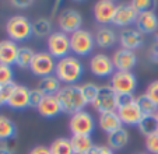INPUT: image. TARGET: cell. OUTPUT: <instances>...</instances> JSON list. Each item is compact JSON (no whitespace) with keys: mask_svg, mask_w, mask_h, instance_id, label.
I'll list each match as a JSON object with an SVG mask.
<instances>
[{"mask_svg":"<svg viewBox=\"0 0 158 154\" xmlns=\"http://www.w3.org/2000/svg\"><path fill=\"white\" fill-rule=\"evenodd\" d=\"M11 83H14V71H13V67L0 63V87H4Z\"/></svg>","mask_w":158,"mask_h":154,"instance_id":"d6a6232c","label":"cell"},{"mask_svg":"<svg viewBox=\"0 0 158 154\" xmlns=\"http://www.w3.org/2000/svg\"><path fill=\"white\" fill-rule=\"evenodd\" d=\"M89 70L97 77H110L115 73V66L112 63V58L105 53H95L89 59Z\"/></svg>","mask_w":158,"mask_h":154,"instance_id":"8fae6325","label":"cell"},{"mask_svg":"<svg viewBox=\"0 0 158 154\" xmlns=\"http://www.w3.org/2000/svg\"><path fill=\"white\" fill-rule=\"evenodd\" d=\"M18 49L20 46L17 45V42L11 39H2L0 41V63L7 66L15 65Z\"/></svg>","mask_w":158,"mask_h":154,"instance_id":"ffe728a7","label":"cell"},{"mask_svg":"<svg viewBox=\"0 0 158 154\" xmlns=\"http://www.w3.org/2000/svg\"><path fill=\"white\" fill-rule=\"evenodd\" d=\"M38 113L42 116V118L51 119V118H56L59 113H62V108H60V104L57 101L56 95H45L42 98L41 104L36 108Z\"/></svg>","mask_w":158,"mask_h":154,"instance_id":"d6986e66","label":"cell"},{"mask_svg":"<svg viewBox=\"0 0 158 154\" xmlns=\"http://www.w3.org/2000/svg\"><path fill=\"white\" fill-rule=\"evenodd\" d=\"M119 44L123 49L134 52V49H139L144 45V35L136 28H123L119 34Z\"/></svg>","mask_w":158,"mask_h":154,"instance_id":"5bb4252c","label":"cell"},{"mask_svg":"<svg viewBox=\"0 0 158 154\" xmlns=\"http://www.w3.org/2000/svg\"><path fill=\"white\" fill-rule=\"evenodd\" d=\"M94 109L98 113L102 112H109V111H116V92L112 90V87L109 84H105V86H99L98 94L97 98L93 104Z\"/></svg>","mask_w":158,"mask_h":154,"instance_id":"9c48e42d","label":"cell"},{"mask_svg":"<svg viewBox=\"0 0 158 154\" xmlns=\"http://www.w3.org/2000/svg\"><path fill=\"white\" fill-rule=\"evenodd\" d=\"M115 11H116V4L112 0H99L94 6L95 21L101 25H104V27L114 23Z\"/></svg>","mask_w":158,"mask_h":154,"instance_id":"4fadbf2b","label":"cell"},{"mask_svg":"<svg viewBox=\"0 0 158 154\" xmlns=\"http://www.w3.org/2000/svg\"><path fill=\"white\" fill-rule=\"evenodd\" d=\"M56 98L60 104L62 112L69 113V115H74L80 111H84V108L88 105L78 84L63 86L56 94Z\"/></svg>","mask_w":158,"mask_h":154,"instance_id":"6da1fadb","label":"cell"},{"mask_svg":"<svg viewBox=\"0 0 158 154\" xmlns=\"http://www.w3.org/2000/svg\"><path fill=\"white\" fill-rule=\"evenodd\" d=\"M0 154H14V148L9 144V142L0 144Z\"/></svg>","mask_w":158,"mask_h":154,"instance_id":"7bdbcfd3","label":"cell"},{"mask_svg":"<svg viewBox=\"0 0 158 154\" xmlns=\"http://www.w3.org/2000/svg\"><path fill=\"white\" fill-rule=\"evenodd\" d=\"M144 94H146L155 105H158V80L151 81V83L147 86L146 92H144Z\"/></svg>","mask_w":158,"mask_h":154,"instance_id":"e575fe53","label":"cell"},{"mask_svg":"<svg viewBox=\"0 0 158 154\" xmlns=\"http://www.w3.org/2000/svg\"><path fill=\"white\" fill-rule=\"evenodd\" d=\"M69 127L72 132V136L83 135V136H91L95 130V121L91 116V113L87 111H80L70 116Z\"/></svg>","mask_w":158,"mask_h":154,"instance_id":"8992f818","label":"cell"},{"mask_svg":"<svg viewBox=\"0 0 158 154\" xmlns=\"http://www.w3.org/2000/svg\"><path fill=\"white\" fill-rule=\"evenodd\" d=\"M30 90L31 88H28L25 86L15 84L14 90H13L6 105H9L14 111H23L30 108Z\"/></svg>","mask_w":158,"mask_h":154,"instance_id":"9a60e30c","label":"cell"},{"mask_svg":"<svg viewBox=\"0 0 158 154\" xmlns=\"http://www.w3.org/2000/svg\"><path fill=\"white\" fill-rule=\"evenodd\" d=\"M55 69H56V60L49 52H36L30 70L32 71L34 76L42 79V77L55 74Z\"/></svg>","mask_w":158,"mask_h":154,"instance_id":"ba28073f","label":"cell"},{"mask_svg":"<svg viewBox=\"0 0 158 154\" xmlns=\"http://www.w3.org/2000/svg\"><path fill=\"white\" fill-rule=\"evenodd\" d=\"M130 140V135H129V130L125 129V127H120L118 130L112 132V133L108 135L106 137V143L108 147L110 150H122L123 147H126Z\"/></svg>","mask_w":158,"mask_h":154,"instance_id":"603a6c76","label":"cell"},{"mask_svg":"<svg viewBox=\"0 0 158 154\" xmlns=\"http://www.w3.org/2000/svg\"><path fill=\"white\" fill-rule=\"evenodd\" d=\"M98 125H99V127H101V130H104L106 135H109V133H112V132L120 129V127H123V123H122V121H120L116 111H109V112L99 113Z\"/></svg>","mask_w":158,"mask_h":154,"instance_id":"44dd1931","label":"cell"},{"mask_svg":"<svg viewBox=\"0 0 158 154\" xmlns=\"http://www.w3.org/2000/svg\"><path fill=\"white\" fill-rule=\"evenodd\" d=\"M155 116H157V119H158V111H157V113H155Z\"/></svg>","mask_w":158,"mask_h":154,"instance_id":"7dc6e473","label":"cell"},{"mask_svg":"<svg viewBox=\"0 0 158 154\" xmlns=\"http://www.w3.org/2000/svg\"><path fill=\"white\" fill-rule=\"evenodd\" d=\"M136 101V97L133 94H116V107H125V105H129L131 102Z\"/></svg>","mask_w":158,"mask_h":154,"instance_id":"74e56055","label":"cell"},{"mask_svg":"<svg viewBox=\"0 0 158 154\" xmlns=\"http://www.w3.org/2000/svg\"><path fill=\"white\" fill-rule=\"evenodd\" d=\"M31 4H32V0H24V2H21V0H13L11 2V6L17 7V9H27Z\"/></svg>","mask_w":158,"mask_h":154,"instance_id":"60d3db41","label":"cell"},{"mask_svg":"<svg viewBox=\"0 0 158 154\" xmlns=\"http://www.w3.org/2000/svg\"><path fill=\"white\" fill-rule=\"evenodd\" d=\"M49 150L52 154H74L72 142L66 137H57L56 140H53L49 146Z\"/></svg>","mask_w":158,"mask_h":154,"instance_id":"f546056e","label":"cell"},{"mask_svg":"<svg viewBox=\"0 0 158 154\" xmlns=\"http://www.w3.org/2000/svg\"><path fill=\"white\" fill-rule=\"evenodd\" d=\"M84 73V66L81 60L76 56H66L56 62L55 76L59 79L60 83H64V86H74L80 81Z\"/></svg>","mask_w":158,"mask_h":154,"instance_id":"7a4b0ae2","label":"cell"},{"mask_svg":"<svg viewBox=\"0 0 158 154\" xmlns=\"http://www.w3.org/2000/svg\"><path fill=\"white\" fill-rule=\"evenodd\" d=\"M6 32L14 42L27 41L32 36V23L25 15H13L6 23Z\"/></svg>","mask_w":158,"mask_h":154,"instance_id":"3957f363","label":"cell"},{"mask_svg":"<svg viewBox=\"0 0 158 154\" xmlns=\"http://www.w3.org/2000/svg\"><path fill=\"white\" fill-rule=\"evenodd\" d=\"M150 59L152 63H158V48L155 45H152L151 49H150Z\"/></svg>","mask_w":158,"mask_h":154,"instance_id":"ee69618b","label":"cell"},{"mask_svg":"<svg viewBox=\"0 0 158 154\" xmlns=\"http://www.w3.org/2000/svg\"><path fill=\"white\" fill-rule=\"evenodd\" d=\"M30 154H52V153L49 150V147H46V146H35L30 151Z\"/></svg>","mask_w":158,"mask_h":154,"instance_id":"b9f144b4","label":"cell"},{"mask_svg":"<svg viewBox=\"0 0 158 154\" xmlns=\"http://www.w3.org/2000/svg\"><path fill=\"white\" fill-rule=\"evenodd\" d=\"M116 112H118V115H119L122 123L126 125V126H137L139 122L143 118V113H141L140 108L137 107L136 101L129 105L118 108Z\"/></svg>","mask_w":158,"mask_h":154,"instance_id":"ac0fdd59","label":"cell"},{"mask_svg":"<svg viewBox=\"0 0 158 154\" xmlns=\"http://www.w3.org/2000/svg\"><path fill=\"white\" fill-rule=\"evenodd\" d=\"M36 88L44 95H56L59 92V90L62 88V86H60L59 79L55 74H52V76H46L39 79Z\"/></svg>","mask_w":158,"mask_h":154,"instance_id":"cb8c5ba5","label":"cell"},{"mask_svg":"<svg viewBox=\"0 0 158 154\" xmlns=\"http://www.w3.org/2000/svg\"><path fill=\"white\" fill-rule=\"evenodd\" d=\"M136 30H139L143 35H150V34L158 32V15L155 14L154 10L151 11H144L137 15L136 20Z\"/></svg>","mask_w":158,"mask_h":154,"instance_id":"e0dca14e","label":"cell"},{"mask_svg":"<svg viewBox=\"0 0 158 154\" xmlns=\"http://www.w3.org/2000/svg\"><path fill=\"white\" fill-rule=\"evenodd\" d=\"M139 13L131 7V4H118L114 17V25L122 28H129L130 25L136 24Z\"/></svg>","mask_w":158,"mask_h":154,"instance_id":"2e32d148","label":"cell"},{"mask_svg":"<svg viewBox=\"0 0 158 154\" xmlns=\"http://www.w3.org/2000/svg\"><path fill=\"white\" fill-rule=\"evenodd\" d=\"M70 142H72L74 154H87L89 150H91V147L94 146L91 136H83V135L72 136Z\"/></svg>","mask_w":158,"mask_h":154,"instance_id":"4316f807","label":"cell"},{"mask_svg":"<svg viewBox=\"0 0 158 154\" xmlns=\"http://www.w3.org/2000/svg\"><path fill=\"white\" fill-rule=\"evenodd\" d=\"M57 25L62 32L72 35L76 31L81 30L83 15L74 9H64L57 17Z\"/></svg>","mask_w":158,"mask_h":154,"instance_id":"30bf717a","label":"cell"},{"mask_svg":"<svg viewBox=\"0 0 158 154\" xmlns=\"http://www.w3.org/2000/svg\"><path fill=\"white\" fill-rule=\"evenodd\" d=\"M70 36V48L72 52L77 56H88L94 50L95 46V39L94 35L87 30H78Z\"/></svg>","mask_w":158,"mask_h":154,"instance_id":"277c9868","label":"cell"},{"mask_svg":"<svg viewBox=\"0 0 158 154\" xmlns=\"http://www.w3.org/2000/svg\"><path fill=\"white\" fill-rule=\"evenodd\" d=\"M52 23L49 18L41 17L38 20H35L32 23V35H35L36 38H46L52 35Z\"/></svg>","mask_w":158,"mask_h":154,"instance_id":"484cf974","label":"cell"},{"mask_svg":"<svg viewBox=\"0 0 158 154\" xmlns=\"http://www.w3.org/2000/svg\"><path fill=\"white\" fill-rule=\"evenodd\" d=\"M146 148L148 153L158 154V132L146 137Z\"/></svg>","mask_w":158,"mask_h":154,"instance_id":"d590c367","label":"cell"},{"mask_svg":"<svg viewBox=\"0 0 158 154\" xmlns=\"http://www.w3.org/2000/svg\"><path fill=\"white\" fill-rule=\"evenodd\" d=\"M44 97L45 95L38 88H31L30 90V108H35L36 109Z\"/></svg>","mask_w":158,"mask_h":154,"instance_id":"8d00e7d4","label":"cell"},{"mask_svg":"<svg viewBox=\"0 0 158 154\" xmlns=\"http://www.w3.org/2000/svg\"><path fill=\"white\" fill-rule=\"evenodd\" d=\"M87 154H115L114 150H110L108 146H102V144H94L91 147V150Z\"/></svg>","mask_w":158,"mask_h":154,"instance_id":"f35d334b","label":"cell"},{"mask_svg":"<svg viewBox=\"0 0 158 154\" xmlns=\"http://www.w3.org/2000/svg\"><path fill=\"white\" fill-rule=\"evenodd\" d=\"M4 105V100H3V95H2V90H0V107Z\"/></svg>","mask_w":158,"mask_h":154,"instance_id":"f6af8a7d","label":"cell"},{"mask_svg":"<svg viewBox=\"0 0 158 154\" xmlns=\"http://www.w3.org/2000/svg\"><path fill=\"white\" fill-rule=\"evenodd\" d=\"M15 84L17 83H11V84H7V86H4V87H0V90H2V95H3V100H4V104L9 101V98H10V95H11L13 90H14Z\"/></svg>","mask_w":158,"mask_h":154,"instance_id":"ab89813d","label":"cell"},{"mask_svg":"<svg viewBox=\"0 0 158 154\" xmlns=\"http://www.w3.org/2000/svg\"><path fill=\"white\" fill-rule=\"evenodd\" d=\"M80 90L83 92L84 98H85L87 104H93L97 98V94H98L99 86H97L93 81H85V83L80 84Z\"/></svg>","mask_w":158,"mask_h":154,"instance_id":"1f68e13d","label":"cell"},{"mask_svg":"<svg viewBox=\"0 0 158 154\" xmlns=\"http://www.w3.org/2000/svg\"><path fill=\"white\" fill-rule=\"evenodd\" d=\"M136 104L140 108L143 116H148V115H155L158 111V105H155L146 94H140L136 97Z\"/></svg>","mask_w":158,"mask_h":154,"instance_id":"4dcf8cb0","label":"cell"},{"mask_svg":"<svg viewBox=\"0 0 158 154\" xmlns=\"http://www.w3.org/2000/svg\"><path fill=\"white\" fill-rule=\"evenodd\" d=\"M94 39H95V45L99 48H112L118 41H119V36L116 35L112 28L109 27H101L97 30L95 35H94Z\"/></svg>","mask_w":158,"mask_h":154,"instance_id":"7402d4cb","label":"cell"},{"mask_svg":"<svg viewBox=\"0 0 158 154\" xmlns=\"http://www.w3.org/2000/svg\"><path fill=\"white\" fill-rule=\"evenodd\" d=\"M46 46H48V52L57 60L69 56V53L72 52L70 36L62 31L52 32V35L46 39Z\"/></svg>","mask_w":158,"mask_h":154,"instance_id":"5b68a950","label":"cell"},{"mask_svg":"<svg viewBox=\"0 0 158 154\" xmlns=\"http://www.w3.org/2000/svg\"><path fill=\"white\" fill-rule=\"evenodd\" d=\"M35 53L36 52H34L32 48L20 46V49H18V55H17V60H15V65H17L20 69H30Z\"/></svg>","mask_w":158,"mask_h":154,"instance_id":"f1b7e54d","label":"cell"},{"mask_svg":"<svg viewBox=\"0 0 158 154\" xmlns=\"http://www.w3.org/2000/svg\"><path fill=\"white\" fill-rule=\"evenodd\" d=\"M139 154H146V153H139Z\"/></svg>","mask_w":158,"mask_h":154,"instance_id":"c3c4849f","label":"cell"},{"mask_svg":"<svg viewBox=\"0 0 158 154\" xmlns=\"http://www.w3.org/2000/svg\"><path fill=\"white\" fill-rule=\"evenodd\" d=\"M15 135H17L15 123L6 115H0V142H10L15 137Z\"/></svg>","mask_w":158,"mask_h":154,"instance_id":"d4e9b609","label":"cell"},{"mask_svg":"<svg viewBox=\"0 0 158 154\" xmlns=\"http://www.w3.org/2000/svg\"><path fill=\"white\" fill-rule=\"evenodd\" d=\"M112 63L116 71H131L137 65V56L133 50L120 48L112 55Z\"/></svg>","mask_w":158,"mask_h":154,"instance_id":"7c38bea8","label":"cell"},{"mask_svg":"<svg viewBox=\"0 0 158 154\" xmlns=\"http://www.w3.org/2000/svg\"><path fill=\"white\" fill-rule=\"evenodd\" d=\"M109 86L116 94H133L137 87V79L131 71H115L110 76Z\"/></svg>","mask_w":158,"mask_h":154,"instance_id":"52a82bcc","label":"cell"},{"mask_svg":"<svg viewBox=\"0 0 158 154\" xmlns=\"http://www.w3.org/2000/svg\"><path fill=\"white\" fill-rule=\"evenodd\" d=\"M130 4L139 14H140V13H144V11H151V10L155 7L154 0H134V2H131Z\"/></svg>","mask_w":158,"mask_h":154,"instance_id":"836d02e7","label":"cell"},{"mask_svg":"<svg viewBox=\"0 0 158 154\" xmlns=\"http://www.w3.org/2000/svg\"><path fill=\"white\" fill-rule=\"evenodd\" d=\"M154 45L158 48V32L155 34V39H154Z\"/></svg>","mask_w":158,"mask_h":154,"instance_id":"bcb514c9","label":"cell"},{"mask_svg":"<svg viewBox=\"0 0 158 154\" xmlns=\"http://www.w3.org/2000/svg\"><path fill=\"white\" fill-rule=\"evenodd\" d=\"M139 130L143 136H151V135L157 133L158 132V119L155 115H148V116H143L141 121L137 125Z\"/></svg>","mask_w":158,"mask_h":154,"instance_id":"83f0119b","label":"cell"}]
</instances>
